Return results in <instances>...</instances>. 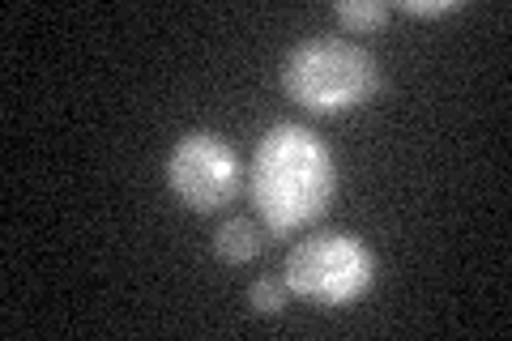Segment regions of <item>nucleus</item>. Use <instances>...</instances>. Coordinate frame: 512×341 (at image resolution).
<instances>
[{"mask_svg":"<svg viewBox=\"0 0 512 341\" xmlns=\"http://www.w3.org/2000/svg\"><path fill=\"white\" fill-rule=\"evenodd\" d=\"M333 188H338L333 154L308 124L282 120L256 141L248 197L269 235H295L312 226L329 209Z\"/></svg>","mask_w":512,"mask_h":341,"instance_id":"nucleus-1","label":"nucleus"},{"mask_svg":"<svg viewBox=\"0 0 512 341\" xmlns=\"http://www.w3.org/2000/svg\"><path fill=\"white\" fill-rule=\"evenodd\" d=\"M282 90L312 116H342L380 94V64L367 47L333 35L295 43L282 60Z\"/></svg>","mask_w":512,"mask_h":341,"instance_id":"nucleus-2","label":"nucleus"},{"mask_svg":"<svg viewBox=\"0 0 512 341\" xmlns=\"http://www.w3.org/2000/svg\"><path fill=\"white\" fill-rule=\"evenodd\" d=\"M282 282L295 299H308L320 307H346L372 290L376 256L359 235L320 231V235L299 239L286 252Z\"/></svg>","mask_w":512,"mask_h":341,"instance_id":"nucleus-3","label":"nucleus"},{"mask_svg":"<svg viewBox=\"0 0 512 341\" xmlns=\"http://www.w3.org/2000/svg\"><path fill=\"white\" fill-rule=\"evenodd\" d=\"M239 158L222 137L192 128L167 154V184L188 209L197 214H214V209L231 205L239 192Z\"/></svg>","mask_w":512,"mask_h":341,"instance_id":"nucleus-4","label":"nucleus"},{"mask_svg":"<svg viewBox=\"0 0 512 341\" xmlns=\"http://www.w3.org/2000/svg\"><path fill=\"white\" fill-rule=\"evenodd\" d=\"M265 226H256L252 218H227L214 231V256L222 265H248L265 252Z\"/></svg>","mask_w":512,"mask_h":341,"instance_id":"nucleus-5","label":"nucleus"},{"mask_svg":"<svg viewBox=\"0 0 512 341\" xmlns=\"http://www.w3.org/2000/svg\"><path fill=\"white\" fill-rule=\"evenodd\" d=\"M333 18H338L346 30L367 35V30H380L389 22V5H380V0H338V5H333Z\"/></svg>","mask_w":512,"mask_h":341,"instance_id":"nucleus-6","label":"nucleus"},{"mask_svg":"<svg viewBox=\"0 0 512 341\" xmlns=\"http://www.w3.org/2000/svg\"><path fill=\"white\" fill-rule=\"evenodd\" d=\"M286 299H291V290H286L282 278H256L248 286V303H252L256 316H282Z\"/></svg>","mask_w":512,"mask_h":341,"instance_id":"nucleus-7","label":"nucleus"},{"mask_svg":"<svg viewBox=\"0 0 512 341\" xmlns=\"http://www.w3.org/2000/svg\"><path fill=\"white\" fill-rule=\"evenodd\" d=\"M457 9V0H402V13H410V18H444V13Z\"/></svg>","mask_w":512,"mask_h":341,"instance_id":"nucleus-8","label":"nucleus"}]
</instances>
